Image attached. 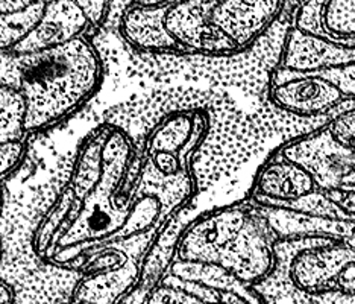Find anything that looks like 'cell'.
I'll use <instances>...</instances> for the list:
<instances>
[{"label":"cell","instance_id":"cell-1","mask_svg":"<svg viewBox=\"0 0 355 304\" xmlns=\"http://www.w3.org/2000/svg\"><path fill=\"white\" fill-rule=\"evenodd\" d=\"M135 164V143L122 126L103 122L85 135L56 194L69 213L44 263L80 271L88 254L122 239L134 209Z\"/></svg>","mask_w":355,"mask_h":304},{"label":"cell","instance_id":"cell-2","mask_svg":"<svg viewBox=\"0 0 355 304\" xmlns=\"http://www.w3.org/2000/svg\"><path fill=\"white\" fill-rule=\"evenodd\" d=\"M103 74L102 52L90 35L43 52L2 53V84L25 96L31 135L76 116L99 93Z\"/></svg>","mask_w":355,"mask_h":304},{"label":"cell","instance_id":"cell-3","mask_svg":"<svg viewBox=\"0 0 355 304\" xmlns=\"http://www.w3.org/2000/svg\"><path fill=\"white\" fill-rule=\"evenodd\" d=\"M178 259L214 263L257 287L278 268L275 239L248 203L223 205L185 223Z\"/></svg>","mask_w":355,"mask_h":304},{"label":"cell","instance_id":"cell-4","mask_svg":"<svg viewBox=\"0 0 355 304\" xmlns=\"http://www.w3.org/2000/svg\"><path fill=\"white\" fill-rule=\"evenodd\" d=\"M158 235L120 239L88 254L71 300L88 304H119L125 300L139 282L143 255Z\"/></svg>","mask_w":355,"mask_h":304},{"label":"cell","instance_id":"cell-5","mask_svg":"<svg viewBox=\"0 0 355 304\" xmlns=\"http://www.w3.org/2000/svg\"><path fill=\"white\" fill-rule=\"evenodd\" d=\"M264 98L282 113L306 119L333 117L346 101L340 87L324 71H296L279 66L269 75Z\"/></svg>","mask_w":355,"mask_h":304},{"label":"cell","instance_id":"cell-6","mask_svg":"<svg viewBox=\"0 0 355 304\" xmlns=\"http://www.w3.org/2000/svg\"><path fill=\"white\" fill-rule=\"evenodd\" d=\"M225 0H173L166 17V28L184 53L234 55L237 46L213 25V15Z\"/></svg>","mask_w":355,"mask_h":304},{"label":"cell","instance_id":"cell-7","mask_svg":"<svg viewBox=\"0 0 355 304\" xmlns=\"http://www.w3.org/2000/svg\"><path fill=\"white\" fill-rule=\"evenodd\" d=\"M173 0L143 3L134 0L119 22L117 32L126 47L144 55L184 53L182 47L168 34L166 17Z\"/></svg>","mask_w":355,"mask_h":304},{"label":"cell","instance_id":"cell-8","mask_svg":"<svg viewBox=\"0 0 355 304\" xmlns=\"http://www.w3.org/2000/svg\"><path fill=\"white\" fill-rule=\"evenodd\" d=\"M355 64V38L314 35L293 25L287 37L279 67L313 71Z\"/></svg>","mask_w":355,"mask_h":304},{"label":"cell","instance_id":"cell-9","mask_svg":"<svg viewBox=\"0 0 355 304\" xmlns=\"http://www.w3.org/2000/svg\"><path fill=\"white\" fill-rule=\"evenodd\" d=\"M318 183L304 166L270 154L258 167L248 201L282 205L316 192Z\"/></svg>","mask_w":355,"mask_h":304},{"label":"cell","instance_id":"cell-10","mask_svg":"<svg viewBox=\"0 0 355 304\" xmlns=\"http://www.w3.org/2000/svg\"><path fill=\"white\" fill-rule=\"evenodd\" d=\"M282 12V0H225L213 15L220 29L239 51H246L260 40Z\"/></svg>","mask_w":355,"mask_h":304},{"label":"cell","instance_id":"cell-11","mask_svg":"<svg viewBox=\"0 0 355 304\" xmlns=\"http://www.w3.org/2000/svg\"><path fill=\"white\" fill-rule=\"evenodd\" d=\"M92 34V23L75 0H49L37 28L6 53L26 55L49 51Z\"/></svg>","mask_w":355,"mask_h":304},{"label":"cell","instance_id":"cell-12","mask_svg":"<svg viewBox=\"0 0 355 304\" xmlns=\"http://www.w3.org/2000/svg\"><path fill=\"white\" fill-rule=\"evenodd\" d=\"M182 228L184 226L180 222V218H176L157 236L143 255L140 277L131 291L132 294L139 295L143 300H148L149 294L163 283L178 259Z\"/></svg>","mask_w":355,"mask_h":304},{"label":"cell","instance_id":"cell-13","mask_svg":"<svg viewBox=\"0 0 355 304\" xmlns=\"http://www.w3.org/2000/svg\"><path fill=\"white\" fill-rule=\"evenodd\" d=\"M171 274L182 280H189V282L211 287V289L219 291L225 295H239V297L254 304H268L257 286L241 282L228 269L214 265V263L176 259L172 265Z\"/></svg>","mask_w":355,"mask_h":304},{"label":"cell","instance_id":"cell-14","mask_svg":"<svg viewBox=\"0 0 355 304\" xmlns=\"http://www.w3.org/2000/svg\"><path fill=\"white\" fill-rule=\"evenodd\" d=\"M28 103L23 93L10 84L0 85V143L26 142Z\"/></svg>","mask_w":355,"mask_h":304},{"label":"cell","instance_id":"cell-15","mask_svg":"<svg viewBox=\"0 0 355 304\" xmlns=\"http://www.w3.org/2000/svg\"><path fill=\"white\" fill-rule=\"evenodd\" d=\"M47 0H38L26 10L0 15V47L2 53L11 52L20 44L43 19Z\"/></svg>","mask_w":355,"mask_h":304},{"label":"cell","instance_id":"cell-16","mask_svg":"<svg viewBox=\"0 0 355 304\" xmlns=\"http://www.w3.org/2000/svg\"><path fill=\"white\" fill-rule=\"evenodd\" d=\"M322 25L329 37L355 38V0H325Z\"/></svg>","mask_w":355,"mask_h":304},{"label":"cell","instance_id":"cell-17","mask_svg":"<svg viewBox=\"0 0 355 304\" xmlns=\"http://www.w3.org/2000/svg\"><path fill=\"white\" fill-rule=\"evenodd\" d=\"M29 140L10 142L0 145V162H2V184H6L25 163L28 155Z\"/></svg>","mask_w":355,"mask_h":304},{"label":"cell","instance_id":"cell-18","mask_svg":"<svg viewBox=\"0 0 355 304\" xmlns=\"http://www.w3.org/2000/svg\"><path fill=\"white\" fill-rule=\"evenodd\" d=\"M144 304H205L196 298L195 295L184 291L182 287L173 285L168 280H163L158 287H155Z\"/></svg>","mask_w":355,"mask_h":304},{"label":"cell","instance_id":"cell-19","mask_svg":"<svg viewBox=\"0 0 355 304\" xmlns=\"http://www.w3.org/2000/svg\"><path fill=\"white\" fill-rule=\"evenodd\" d=\"M75 2L84 11L87 19L90 20L93 32L103 28L108 17L111 0H75Z\"/></svg>","mask_w":355,"mask_h":304},{"label":"cell","instance_id":"cell-20","mask_svg":"<svg viewBox=\"0 0 355 304\" xmlns=\"http://www.w3.org/2000/svg\"><path fill=\"white\" fill-rule=\"evenodd\" d=\"M38 0H0V12L2 14H12L26 10Z\"/></svg>","mask_w":355,"mask_h":304},{"label":"cell","instance_id":"cell-21","mask_svg":"<svg viewBox=\"0 0 355 304\" xmlns=\"http://www.w3.org/2000/svg\"><path fill=\"white\" fill-rule=\"evenodd\" d=\"M311 2V0H282V12L281 15H287V17H296L302 8Z\"/></svg>","mask_w":355,"mask_h":304},{"label":"cell","instance_id":"cell-22","mask_svg":"<svg viewBox=\"0 0 355 304\" xmlns=\"http://www.w3.org/2000/svg\"><path fill=\"white\" fill-rule=\"evenodd\" d=\"M15 301V292L10 283L2 280V304H14Z\"/></svg>","mask_w":355,"mask_h":304},{"label":"cell","instance_id":"cell-23","mask_svg":"<svg viewBox=\"0 0 355 304\" xmlns=\"http://www.w3.org/2000/svg\"><path fill=\"white\" fill-rule=\"evenodd\" d=\"M47 2H49V0H47Z\"/></svg>","mask_w":355,"mask_h":304}]
</instances>
